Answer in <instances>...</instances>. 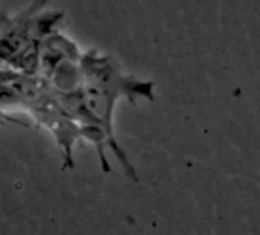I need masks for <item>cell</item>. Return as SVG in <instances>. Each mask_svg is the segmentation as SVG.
Listing matches in <instances>:
<instances>
[{"instance_id": "cell-1", "label": "cell", "mask_w": 260, "mask_h": 235, "mask_svg": "<svg viewBox=\"0 0 260 235\" xmlns=\"http://www.w3.org/2000/svg\"><path fill=\"white\" fill-rule=\"evenodd\" d=\"M48 4L49 0H31L16 14L0 10V70L37 73L43 43L64 19Z\"/></svg>"}, {"instance_id": "cell-2", "label": "cell", "mask_w": 260, "mask_h": 235, "mask_svg": "<svg viewBox=\"0 0 260 235\" xmlns=\"http://www.w3.org/2000/svg\"><path fill=\"white\" fill-rule=\"evenodd\" d=\"M54 116L55 104L40 75L0 70V123L48 130Z\"/></svg>"}]
</instances>
